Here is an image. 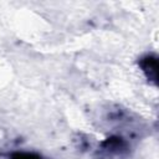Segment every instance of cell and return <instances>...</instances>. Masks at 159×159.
I'll use <instances>...</instances> for the list:
<instances>
[{
  "mask_svg": "<svg viewBox=\"0 0 159 159\" xmlns=\"http://www.w3.org/2000/svg\"><path fill=\"white\" fill-rule=\"evenodd\" d=\"M140 65H142L143 71H144L145 75L148 76V78L155 81V80H157V75H158V72H157V68H158V66H157V60H155L154 57L148 56V57L143 58V61L140 62Z\"/></svg>",
  "mask_w": 159,
  "mask_h": 159,
  "instance_id": "obj_1",
  "label": "cell"
},
{
  "mask_svg": "<svg viewBox=\"0 0 159 159\" xmlns=\"http://www.w3.org/2000/svg\"><path fill=\"white\" fill-rule=\"evenodd\" d=\"M10 159H42L40 155L35 153H27V152H20V153H14Z\"/></svg>",
  "mask_w": 159,
  "mask_h": 159,
  "instance_id": "obj_2",
  "label": "cell"
}]
</instances>
